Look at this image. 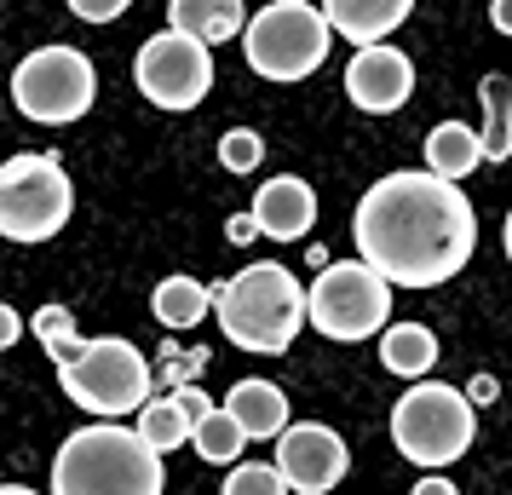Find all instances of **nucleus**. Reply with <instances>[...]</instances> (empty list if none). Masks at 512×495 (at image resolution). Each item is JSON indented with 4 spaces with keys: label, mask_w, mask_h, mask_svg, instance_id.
Returning <instances> with one entry per match:
<instances>
[{
    "label": "nucleus",
    "mask_w": 512,
    "mask_h": 495,
    "mask_svg": "<svg viewBox=\"0 0 512 495\" xmlns=\"http://www.w3.org/2000/svg\"><path fill=\"white\" fill-rule=\"evenodd\" d=\"M357 260H369L392 288L449 283L478 248V213L455 179L432 167H403L363 190L351 213Z\"/></svg>",
    "instance_id": "nucleus-1"
},
{
    "label": "nucleus",
    "mask_w": 512,
    "mask_h": 495,
    "mask_svg": "<svg viewBox=\"0 0 512 495\" xmlns=\"http://www.w3.org/2000/svg\"><path fill=\"white\" fill-rule=\"evenodd\" d=\"M213 317H219V329L236 352L277 357L311 323V288H300V277L288 265L254 260L231 283H213Z\"/></svg>",
    "instance_id": "nucleus-2"
},
{
    "label": "nucleus",
    "mask_w": 512,
    "mask_h": 495,
    "mask_svg": "<svg viewBox=\"0 0 512 495\" xmlns=\"http://www.w3.org/2000/svg\"><path fill=\"white\" fill-rule=\"evenodd\" d=\"M162 484V449L116 421L70 432L52 461V495H162Z\"/></svg>",
    "instance_id": "nucleus-3"
},
{
    "label": "nucleus",
    "mask_w": 512,
    "mask_h": 495,
    "mask_svg": "<svg viewBox=\"0 0 512 495\" xmlns=\"http://www.w3.org/2000/svg\"><path fill=\"white\" fill-rule=\"evenodd\" d=\"M328 47H334V24H328L323 6H311V0H271L242 29L248 70L265 75V81H305V75H317L328 64Z\"/></svg>",
    "instance_id": "nucleus-4"
},
{
    "label": "nucleus",
    "mask_w": 512,
    "mask_h": 495,
    "mask_svg": "<svg viewBox=\"0 0 512 495\" xmlns=\"http://www.w3.org/2000/svg\"><path fill=\"white\" fill-rule=\"evenodd\" d=\"M478 438V403L461 386L443 380H415L392 409V444L420 461V467H449L461 461Z\"/></svg>",
    "instance_id": "nucleus-5"
},
{
    "label": "nucleus",
    "mask_w": 512,
    "mask_h": 495,
    "mask_svg": "<svg viewBox=\"0 0 512 495\" xmlns=\"http://www.w3.org/2000/svg\"><path fill=\"white\" fill-rule=\"evenodd\" d=\"M58 386L75 409L87 415H104V421H121V415H139L150 403V363L139 357L133 340L121 334H104V340H87V352L75 357L70 369H58Z\"/></svg>",
    "instance_id": "nucleus-6"
},
{
    "label": "nucleus",
    "mask_w": 512,
    "mask_h": 495,
    "mask_svg": "<svg viewBox=\"0 0 512 495\" xmlns=\"http://www.w3.org/2000/svg\"><path fill=\"white\" fill-rule=\"evenodd\" d=\"M75 185L58 156H12L0 167V236L6 242H47L70 225Z\"/></svg>",
    "instance_id": "nucleus-7"
},
{
    "label": "nucleus",
    "mask_w": 512,
    "mask_h": 495,
    "mask_svg": "<svg viewBox=\"0 0 512 495\" xmlns=\"http://www.w3.org/2000/svg\"><path fill=\"white\" fill-rule=\"evenodd\" d=\"M311 329L323 340H369L392 329V283L369 260H334L311 283Z\"/></svg>",
    "instance_id": "nucleus-8"
},
{
    "label": "nucleus",
    "mask_w": 512,
    "mask_h": 495,
    "mask_svg": "<svg viewBox=\"0 0 512 495\" xmlns=\"http://www.w3.org/2000/svg\"><path fill=\"white\" fill-rule=\"evenodd\" d=\"M98 98V70L87 52L75 47H35L12 70V104L35 127H70L93 110Z\"/></svg>",
    "instance_id": "nucleus-9"
},
{
    "label": "nucleus",
    "mask_w": 512,
    "mask_h": 495,
    "mask_svg": "<svg viewBox=\"0 0 512 495\" xmlns=\"http://www.w3.org/2000/svg\"><path fill=\"white\" fill-rule=\"evenodd\" d=\"M133 87L156 110H196L213 93V52L190 29H156L133 58Z\"/></svg>",
    "instance_id": "nucleus-10"
},
{
    "label": "nucleus",
    "mask_w": 512,
    "mask_h": 495,
    "mask_svg": "<svg viewBox=\"0 0 512 495\" xmlns=\"http://www.w3.org/2000/svg\"><path fill=\"white\" fill-rule=\"evenodd\" d=\"M277 467L288 472L294 495H328L351 467V449L346 438L323 421H294L277 438Z\"/></svg>",
    "instance_id": "nucleus-11"
},
{
    "label": "nucleus",
    "mask_w": 512,
    "mask_h": 495,
    "mask_svg": "<svg viewBox=\"0 0 512 495\" xmlns=\"http://www.w3.org/2000/svg\"><path fill=\"white\" fill-rule=\"evenodd\" d=\"M415 93V58L392 41H374V47H357L346 64V98L363 110V116H392L403 110Z\"/></svg>",
    "instance_id": "nucleus-12"
},
{
    "label": "nucleus",
    "mask_w": 512,
    "mask_h": 495,
    "mask_svg": "<svg viewBox=\"0 0 512 495\" xmlns=\"http://www.w3.org/2000/svg\"><path fill=\"white\" fill-rule=\"evenodd\" d=\"M254 213H259V231L277 236V242H300L311 225H317V196L305 179L294 173H277L254 190Z\"/></svg>",
    "instance_id": "nucleus-13"
},
{
    "label": "nucleus",
    "mask_w": 512,
    "mask_h": 495,
    "mask_svg": "<svg viewBox=\"0 0 512 495\" xmlns=\"http://www.w3.org/2000/svg\"><path fill=\"white\" fill-rule=\"evenodd\" d=\"M323 12H328V24H334V35H346L351 47H374L392 29L409 24L415 0H323Z\"/></svg>",
    "instance_id": "nucleus-14"
},
{
    "label": "nucleus",
    "mask_w": 512,
    "mask_h": 495,
    "mask_svg": "<svg viewBox=\"0 0 512 495\" xmlns=\"http://www.w3.org/2000/svg\"><path fill=\"white\" fill-rule=\"evenodd\" d=\"M225 409L242 421L248 438H282L288 432V392H282L277 380H236Z\"/></svg>",
    "instance_id": "nucleus-15"
},
{
    "label": "nucleus",
    "mask_w": 512,
    "mask_h": 495,
    "mask_svg": "<svg viewBox=\"0 0 512 495\" xmlns=\"http://www.w3.org/2000/svg\"><path fill=\"white\" fill-rule=\"evenodd\" d=\"M489 156H484V133L478 127H466V121H438L432 133H426V167L443 173V179H455L461 185L466 173H478Z\"/></svg>",
    "instance_id": "nucleus-16"
},
{
    "label": "nucleus",
    "mask_w": 512,
    "mask_h": 495,
    "mask_svg": "<svg viewBox=\"0 0 512 495\" xmlns=\"http://www.w3.org/2000/svg\"><path fill=\"white\" fill-rule=\"evenodd\" d=\"M167 24L190 29L208 47H219V41H231V35L248 29V6L242 0H167Z\"/></svg>",
    "instance_id": "nucleus-17"
},
{
    "label": "nucleus",
    "mask_w": 512,
    "mask_h": 495,
    "mask_svg": "<svg viewBox=\"0 0 512 495\" xmlns=\"http://www.w3.org/2000/svg\"><path fill=\"white\" fill-rule=\"evenodd\" d=\"M380 363L403 380L432 375V363H438V334L426 329V323H392V329L380 334Z\"/></svg>",
    "instance_id": "nucleus-18"
},
{
    "label": "nucleus",
    "mask_w": 512,
    "mask_h": 495,
    "mask_svg": "<svg viewBox=\"0 0 512 495\" xmlns=\"http://www.w3.org/2000/svg\"><path fill=\"white\" fill-rule=\"evenodd\" d=\"M150 311H156L162 329H196L213 311V288L196 283V277H167V283H156V294H150Z\"/></svg>",
    "instance_id": "nucleus-19"
},
{
    "label": "nucleus",
    "mask_w": 512,
    "mask_h": 495,
    "mask_svg": "<svg viewBox=\"0 0 512 495\" xmlns=\"http://www.w3.org/2000/svg\"><path fill=\"white\" fill-rule=\"evenodd\" d=\"M478 98H484V156L489 162H507L512 156V81L507 75H484L478 81Z\"/></svg>",
    "instance_id": "nucleus-20"
},
{
    "label": "nucleus",
    "mask_w": 512,
    "mask_h": 495,
    "mask_svg": "<svg viewBox=\"0 0 512 495\" xmlns=\"http://www.w3.org/2000/svg\"><path fill=\"white\" fill-rule=\"evenodd\" d=\"M139 432H144L156 449H179V444H190V438H196V421H190L185 403L167 392V398H150V403L139 409Z\"/></svg>",
    "instance_id": "nucleus-21"
},
{
    "label": "nucleus",
    "mask_w": 512,
    "mask_h": 495,
    "mask_svg": "<svg viewBox=\"0 0 512 495\" xmlns=\"http://www.w3.org/2000/svg\"><path fill=\"white\" fill-rule=\"evenodd\" d=\"M190 444H196V455H202V461H213V467H231L236 455L248 449V432H242V421H236L231 409L219 403L208 421L196 426V438H190Z\"/></svg>",
    "instance_id": "nucleus-22"
},
{
    "label": "nucleus",
    "mask_w": 512,
    "mask_h": 495,
    "mask_svg": "<svg viewBox=\"0 0 512 495\" xmlns=\"http://www.w3.org/2000/svg\"><path fill=\"white\" fill-rule=\"evenodd\" d=\"M29 329H35V340H41V352H47L52 363H58V369H70L75 357L87 352V340L75 334L70 306H41V311H35V323H29Z\"/></svg>",
    "instance_id": "nucleus-23"
},
{
    "label": "nucleus",
    "mask_w": 512,
    "mask_h": 495,
    "mask_svg": "<svg viewBox=\"0 0 512 495\" xmlns=\"http://www.w3.org/2000/svg\"><path fill=\"white\" fill-rule=\"evenodd\" d=\"M219 495H294V484H288V472L282 467L242 461V467H231V478H225V490Z\"/></svg>",
    "instance_id": "nucleus-24"
},
{
    "label": "nucleus",
    "mask_w": 512,
    "mask_h": 495,
    "mask_svg": "<svg viewBox=\"0 0 512 495\" xmlns=\"http://www.w3.org/2000/svg\"><path fill=\"white\" fill-rule=\"evenodd\" d=\"M259 162H265V139H259L254 127H231L219 139V167L225 173H254Z\"/></svg>",
    "instance_id": "nucleus-25"
},
{
    "label": "nucleus",
    "mask_w": 512,
    "mask_h": 495,
    "mask_svg": "<svg viewBox=\"0 0 512 495\" xmlns=\"http://www.w3.org/2000/svg\"><path fill=\"white\" fill-rule=\"evenodd\" d=\"M202 369H208V352H196V346H162V380H167V392H173V386H190V380L202 375Z\"/></svg>",
    "instance_id": "nucleus-26"
},
{
    "label": "nucleus",
    "mask_w": 512,
    "mask_h": 495,
    "mask_svg": "<svg viewBox=\"0 0 512 495\" xmlns=\"http://www.w3.org/2000/svg\"><path fill=\"white\" fill-rule=\"evenodd\" d=\"M127 6H133V0H70V12L81 24H116Z\"/></svg>",
    "instance_id": "nucleus-27"
},
{
    "label": "nucleus",
    "mask_w": 512,
    "mask_h": 495,
    "mask_svg": "<svg viewBox=\"0 0 512 495\" xmlns=\"http://www.w3.org/2000/svg\"><path fill=\"white\" fill-rule=\"evenodd\" d=\"M225 236H231L236 248H248L254 236H265V231H259V213H254V208H248V213H236L231 225H225Z\"/></svg>",
    "instance_id": "nucleus-28"
},
{
    "label": "nucleus",
    "mask_w": 512,
    "mask_h": 495,
    "mask_svg": "<svg viewBox=\"0 0 512 495\" xmlns=\"http://www.w3.org/2000/svg\"><path fill=\"white\" fill-rule=\"evenodd\" d=\"M18 340H24V317L12 306H0V346H18Z\"/></svg>",
    "instance_id": "nucleus-29"
},
{
    "label": "nucleus",
    "mask_w": 512,
    "mask_h": 495,
    "mask_svg": "<svg viewBox=\"0 0 512 495\" xmlns=\"http://www.w3.org/2000/svg\"><path fill=\"white\" fill-rule=\"evenodd\" d=\"M489 24L501 35H512V0H489Z\"/></svg>",
    "instance_id": "nucleus-30"
},
{
    "label": "nucleus",
    "mask_w": 512,
    "mask_h": 495,
    "mask_svg": "<svg viewBox=\"0 0 512 495\" xmlns=\"http://www.w3.org/2000/svg\"><path fill=\"white\" fill-rule=\"evenodd\" d=\"M409 495H461V490H455L449 478H420V484H415Z\"/></svg>",
    "instance_id": "nucleus-31"
},
{
    "label": "nucleus",
    "mask_w": 512,
    "mask_h": 495,
    "mask_svg": "<svg viewBox=\"0 0 512 495\" xmlns=\"http://www.w3.org/2000/svg\"><path fill=\"white\" fill-rule=\"evenodd\" d=\"M466 398H472V403H489V398H495V375H478L472 386H466Z\"/></svg>",
    "instance_id": "nucleus-32"
},
{
    "label": "nucleus",
    "mask_w": 512,
    "mask_h": 495,
    "mask_svg": "<svg viewBox=\"0 0 512 495\" xmlns=\"http://www.w3.org/2000/svg\"><path fill=\"white\" fill-rule=\"evenodd\" d=\"M501 248H507V260H512V213H507V231H501Z\"/></svg>",
    "instance_id": "nucleus-33"
},
{
    "label": "nucleus",
    "mask_w": 512,
    "mask_h": 495,
    "mask_svg": "<svg viewBox=\"0 0 512 495\" xmlns=\"http://www.w3.org/2000/svg\"><path fill=\"white\" fill-rule=\"evenodd\" d=\"M0 495H35V490H24V484H6V490H0Z\"/></svg>",
    "instance_id": "nucleus-34"
}]
</instances>
